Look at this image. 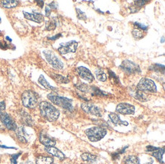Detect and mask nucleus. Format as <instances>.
<instances>
[{"label": "nucleus", "mask_w": 165, "mask_h": 164, "mask_svg": "<svg viewBox=\"0 0 165 164\" xmlns=\"http://www.w3.org/2000/svg\"><path fill=\"white\" fill-rule=\"evenodd\" d=\"M40 111L42 116L50 121H55L60 116V111L48 102L43 101L40 103Z\"/></svg>", "instance_id": "f257e3e1"}, {"label": "nucleus", "mask_w": 165, "mask_h": 164, "mask_svg": "<svg viewBox=\"0 0 165 164\" xmlns=\"http://www.w3.org/2000/svg\"><path fill=\"white\" fill-rule=\"evenodd\" d=\"M48 99L54 104L63 108L68 111H72L73 109V106H72V100L66 98V97H60L54 93L48 94Z\"/></svg>", "instance_id": "f03ea898"}, {"label": "nucleus", "mask_w": 165, "mask_h": 164, "mask_svg": "<svg viewBox=\"0 0 165 164\" xmlns=\"http://www.w3.org/2000/svg\"><path fill=\"white\" fill-rule=\"evenodd\" d=\"M85 134L88 139L91 141L96 142V141H101L103 138L107 135V130L104 128L95 126V127L90 128L85 131Z\"/></svg>", "instance_id": "7ed1b4c3"}, {"label": "nucleus", "mask_w": 165, "mask_h": 164, "mask_svg": "<svg viewBox=\"0 0 165 164\" xmlns=\"http://www.w3.org/2000/svg\"><path fill=\"white\" fill-rule=\"evenodd\" d=\"M22 101L25 107L33 109L37 105L38 98L35 92L32 91H26L22 94Z\"/></svg>", "instance_id": "20e7f679"}, {"label": "nucleus", "mask_w": 165, "mask_h": 164, "mask_svg": "<svg viewBox=\"0 0 165 164\" xmlns=\"http://www.w3.org/2000/svg\"><path fill=\"white\" fill-rule=\"evenodd\" d=\"M139 91L142 92H150L155 93L157 91L155 83L152 80L147 77H142L137 85Z\"/></svg>", "instance_id": "39448f33"}, {"label": "nucleus", "mask_w": 165, "mask_h": 164, "mask_svg": "<svg viewBox=\"0 0 165 164\" xmlns=\"http://www.w3.org/2000/svg\"><path fill=\"white\" fill-rule=\"evenodd\" d=\"M45 58L47 60V62L53 67L55 69H63L64 67V64L62 62V61L53 53L50 50H45L43 51Z\"/></svg>", "instance_id": "423d86ee"}, {"label": "nucleus", "mask_w": 165, "mask_h": 164, "mask_svg": "<svg viewBox=\"0 0 165 164\" xmlns=\"http://www.w3.org/2000/svg\"><path fill=\"white\" fill-rule=\"evenodd\" d=\"M119 68L125 72L126 74H136V73H141V69L139 65L130 60L122 61V64L119 65Z\"/></svg>", "instance_id": "0eeeda50"}, {"label": "nucleus", "mask_w": 165, "mask_h": 164, "mask_svg": "<svg viewBox=\"0 0 165 164\" xmlns=\"http://www.w3.org/2000/svg\"><path fill=\"white\" fill-rule=\"evenodd\" d=\"M78 47V42L72 40L66 43H61L58 48V51L60 54L65 55L69 53H75Z\"/></svg>", "instance_id": "6e6552de"}, {"label": "nucleus", "mask_w": 165, "mask_h": 164, "mask_svg": "<svg viewBox=\"0 0 165 164\" xmlns=\"http://www.w3.org/2000/svg\"><path fill=\"white\" fill-rule=\"evenodd\" d=\"M147 151L149 152L154 157L162 164H164V147L159 148V147H153V146H147Z\"/></svg>", "instance_id": "1a4fd4ad"}, {"label": "nucleus", "mask_w": 165, "mask_h": 164, "mask_svg": "<svg viewBox=\"0 0 165 164\" xmlns=\"http://www.w3.org/2000/svg\"><path fill=\"white\" fill-rule=\"evenodd\" d=\"M0 119L9 130L15 131L17 129V125H16L15 122L9 114L5 113V112H1L0 113Z\"/></svg>", "instance_id": "9d476101"}, {"label": "nucleus", "mask_w": 165, "mask_h": 164, "mask_svg": "<svg viewBox=\"0 0 165 164\" xmlns=\"http://www.w3.org/2000/svg\"><path fill=\"white\" fill-rule=\"evenodd\" d=\"M116 112L122 115H132L135 112V106L126 103H121L116 106Z\"/></svg>", "instance_id": "9b49d317"}, {"label": "nucleus", "mask_w": 165, "mask_h": 164, "mask_svg": "<svg viewBox=\"0 0 165 164\" xmlns=\"http://www.w3.org/2000/svg\"><path fill=\"white\" fill-rule=\"evenodd\" d=\"M81 109L87 113L91 114V115H95V116L101 117V109L95 106V104L91 103H84L81 104Z\"/></svg>", "instance_id": "f8f14e48"}, {"label": "nucleus", "mask_w": 165, "mask_h": 164, "mask_svg": "<svg viewBox=\"0 0 165 164\" xmlns=\"http://www.w3.org/2000/svg\"><path fill=\"white\" fill-rule=\"evenodd\" d=\"M76 71L79 75V77L82 78L83 80H85L88 82H92L95 79V77L92 74V73L91 72L90 70H88L85 67H78V68H76Z\"/></svg>", "instance_id": "ddd939ff"}, {"label": "nucleus", "mask_w": 165, "mask_h": 164, "mask_svg": "<svg viewBox=\"0 0 165 164\" xmlns=\"http://www.w3.org/2000/svg\"><path fill=\"white\" fill-rule=\"evenodd\" d=\"M39 139H40V143H41L42 144H43L45 147H53L56 144L55 139L50 137L49 135L46 133H45L44 132H42L40 134Z\"/></svg>", "instance_id": "4468645a"}, {"label": "nucleus", "mask_w": 165, "mask_h": 164, "mask_svg": "<svg viewBox=\"0 0 165 164\" xmlns=\"http://www.w3.org/2000/svg\"><path fill=\"white\" fill-rule=\"evenodd\" d=\"M24 16L26 19L30 21H34L37 23H41L44 21V17L43 15L40 13H28V12H24Z\"/></svg>", "instance_id": "2eb2a0df"}, {"label": "nucleus", "mask_w": 165, "mask_h": 164, "mask_svg": "<svg viewBox=\"0 0 165 164\" xmlns=\"http://www.w3.org/2000/svg\"><path fill=\"white\" fill-rule=\"evenodd\" d=\"M45 150H46L48 153L51 154L52 156H56V157H58L59 159H61V160H63V159H64L65 158H66L64 153H62V151H60L59 149L56 148V147H45Z\"/></svg>", "instance_id": "dca6fc26"}, {"label": "nucleus", "mask_w": 165, "mask_h": 164, "mask_svg": "<svg viewBox=\"0 0 165 164\" xmlns=\"http://www.w3.org/2000/svg\"><path fill=\"white\" fill-rule=\"evenodd\" d=\"M109 117H110V119L111 120L113 124L116 125H128V123L126 121H124L122 120H121L120 117L119 116V115L116 113H110L109 115Z\"/></svg>", "instance_id": "f3484780"}, {"label": "nucleus", "mask_w": 165, "mask_h": 164, "mask_svg": "<svg viewBox=\"0 0 165 164\" xmlns=\"http://www.w3.org/2000/svg\"><path fill=\"white\" fill-rule=\"evenodd\" d=\"M19 2L17 0H4L1 2V5L5 9H12L19 5Z\"/></svg>", "instance_id": "a211bd4d"}, {"label": "nucleus", "mask_w": 165, "mask_h": 164, "mask_svg": "<svg viewBox=\"0 0 165 164\" xmlns=\"http://www.w3.org/2000/svg\"><path fill=\"white\" fill-rule=\"evenodd\" d=\"M53 159L50 156H38L36 159V164H52Z\"/></svg>", "instance_id": "6ab92c4d"}, {"label": "nucleus", "mask_w": 165, "mask_h": 164, "mask_svg": "<svg viewBox=\"0 0 165 164\" xmlns=\"http://www.w3.org/2000/svg\"><path fill=\"white\" fill-rule=\"evenodd\" d=\"M95 75H96V77L98 78V80H100V81L104 82L106 81L107 79V74L104 72V70L101 68H97L96 71H95Z\"/></svg>", "instance_id": "aec40b11"}, {"label": "nucleus", "mask_w": 165, "mask_h": 164, "mask_svg": "<svg viewBox=\"0 0 165 164\" xmlns=\"http://www.w3.org/2000/svg\"><path fill=\"white\" fill-rule=\"evenodd\" d=\"M51 77L53 80H55L56 82L60 84H67L69 82V80L67 77H64L63 75H60V74H51Z\"/></svg>", "instance_id": "412c9836"}, {"label": "nucleus", "mask_w": 165, "mask_h": 164, "mask_svg": "<svg viewBox=\"0 0 165 164\" xmlns=\"http://www.w3.org/2000/svg\"><path fill=\"white\" fill-rule=\"evenodd\" d=\"M21 117H22V120L25 125H27L31 126L33 125V120L31 117L30 116L29 114L27 113L26 112H22L21 114Z\"/></svg>", "instance_id": "4be33fe9"}, {"label": "nucleus", "mask_w": 165, "mask_h": 164, "mask_svg": "<svg viewBox=\"0 0 165 164\" xmlns=\"http://www.w3.org/2000/svg\"><path fill=\"white\" fill-rule=\"evenodd\" d=\"M38 82L43 87L46 88V89L50 90V91H54V90H56L55 87L51 86V85L47 81H46V80L45 79V77H43V75H40V77H39Z\"/></svg>", "instance_id": "5701e85b"}, {"label": "nucleus", "mask_w": 165, "mask_h": 164, "mask_svg": "<svg viewBox=\"0 0 165 164\" xmlns=\"http://www.w3.org/2000/svg\"><path fill=\"white\" fill-rule=\"evenodd\" d=\"M16 130H17V129H16ZM25 132L24 131V129L22 128H19V130H17V132H16V135H17L18 139L19 140V141H21V142H22V143L28 142V140H27L26 138H25Z\"/></svg>", "instance_id": "b1692460"}, {"label": "nucleus", "mask_w": 165, "mask_h": 164, "mask_svg": "<svg viewBox=\"0 0 165 164\" xmlns=\"http://www.w3.org/2000/svg\"><path fill=\"white\" fill-rule=\"evenodd\" d=\"M125 164H139L140 161L138 156H128L125 159Z\"/></svg>", "instance_id": "393cba45"}, {"label": "nucleus", "mask_w": 165, "mask_h": 164, "mask_svg": "<svg viewBox=\"0 0 165 164\" xmlns=\"http://www.w3.org/2000/svg\"><path fill=\"white\" fill-rule=\"evenodd\" d=\"M57 24H58V21H57L56 18H53V20H51V21H48V22L46 23V30H55L56 27H57Z\"/></svg>", "instance_id": "a878e982"}, {"label": "nucleus", "mask_w": 165, "mask_h": 164, "mask_svg": "<svg viewBox=\"0 0 165 164\" xmlns=\"http://www.w3.org/2000/svg\"><path fill=\"white\" fill-rule=\"evenodd\" d=\"M81 158L83 160L88 161V162H93V161L96 160L97 156L95 155H92L89 153H84L81 155Z\"/></svg>", "instance_id": "bb28decb"}, {"label": "nucleus", "mask_w": 165, "mask_h": 164, "mask_svg": "<svg viewBox=\"0 0 165 164\" xmlns=\"http://www.w3.org/2000/svg\"><path fill=\"white\" fill-rule=\"evenodd\" d=\"M75 87L78 88L79 91H82V92L84 93H90V89H91V87L88 86V84H78L75 85Z\"/></svg>", "instance_id": "cd10ccee"}, {"label": "nucleus", "mask_w": 165, "mask_h": 164, "mask_svg": "<svg viewBox=\"0 0 165 164\" xmlns=\"http://www.w3.org/2000/svg\"><path fill=\"white\" fill-rule=\"evenodd\" d=\"M132 36H134L135 39H140L144 36L143 31L137 28H135L132 32Z\"/></svg>", "instance_id": "c85d7f7f"}, {"label": "nucleus", "mask_w": 165, "mask_h": 164, "mask_svg": "<svg viewBox=\"0 0 165 164\" xmlns=\"http://www.w3.org/2000/svg\"><path fill=\"white\" fill-rule=\"evenodd\" d=\"M136 100H140V101H142V102H145L148 100V99H147V97L145 96V94H144L143 92H142V91H139V90H138L136 93Z\"/></svg>", "instance_id": "c756f323"}, {"label": "nucleus", "mask_w": 165, "mask_h": 164, "mask_svg": "<svg viewBox=\"0 0 165 164\" xmlns=\"http://www.w3.org/2000/svg\"><path fill=\"white\" fill-rule=\"evenodd\" d=\"M93 121H94V123H95V124H96L98 126H99V127L104 128H110V126H109V125L107 124V122H106V121H104V120L95 119V120H93Z\"/></svg>", "instance_id": "7c9ffc66"}, {"label": "nucleus", "mask_w": 165, "mask_h": 164, "mask_svg": "<svg viewBox=\"0 0 165 164\" xmlns=\"http://www.w3.org/2000/svg\"><path fill=\"white\" fill-rule=\"evenodd\" d=\"M75 11H76L77 18H78V19L84 20V21H85V20H87V16H86L85 13H84V12H82L81 9L76 8V9H75Z\"/></svg>", "instance_id": "2f4dec72"}, {"label": "nucleus", "mask_w": 165, "mask_h": 164, "mask_svg": "<svg viewBox=\"0 0 165 164\" xmlns=\"http://www.w3.org/2000/svg\"><path fill=\"white\" fill-rule=\"evenodd\" d=\"M149 68L151 70H153V71H159V72H161V70L162 71H164V66L161 65H158V64H155V65H151Z\"/></svg>", "instance_id": "473e14b6"}, {"label": "nucleus", "mask_w": 165, "mask_h": 164, "mask_svg": "<svg viewBox=\"0 0 165 164\" xmlns=\"http://www.w3.org/2000/svg\"><path fill=\"white\" fill-rule=\"evenodd\" d=\"M133 24H134V27H136V28L139 29V30H142V31H147L148 29V26H145L144 25V24H140V23L139 22H135Z\"/></svg>", "instance_id": "72a5a7b5"}, {"label": "nucleus", "mask_w": 165, "mask_h": 164, "mask_svg": "<svg viewBox=\"0 0 165 164\" xmlns=\"http://www.w3.org/2000/svg\"><path fill=\"white\" fill-rule=\"evenodd\" d=\"M148 2V1H147V0H145V1H143V0H139V1H135L134 3H133V5L140 9L142 6H144Z\"/></svg>", "instance_id": "f704fd0d"}, {"label": "nucleus", "mask_w": 165, "mask_h": 164, "mask_svg": "<svg viewBox=\"0 0 165 164\" xmlns=\"http://www.w3.org/2000/svg\"><path fill=\"white\" fill-rule=\"evenodd\" d=\"M48 7L50 9H53V10H57V7H58V4L56 2H52L48 5Z\"/></svg>", "instance_id": "c9c22d12"}, {"label": "nucleus", "mask_w": 165, "mask_h": 164, "mask_svg": "<svg viewBox=\"0 0 165 164\" xmlns=\"http://www.w3.org/2000/svg\"><path fill=\"white\" fill-rule=\"evenodd\" d=\"M20 154L21 153H19V154H14L12 156V158H11L12 164H17V162H16V161H17V158L20 156Z\"/></svg>", "instance_id": "e433bc0d"}, {"label": "nucleus", "mask_w": 165, "mask_h": 164, "mask_svg": "<svg viewBox=\"0 0 165 164\" xmlns=\"http://www.w3.org/2000/svg\"><path fill=\"white\" fill-rule=\"evenodd\" d=\"M129 9H130V11H131L132 13H136V12H137L139 10V8H137L136 6H135L134 5H133L132 6H130Z\"/></svg>", "instance_id": "4c0bfd02"}, {"label": "nucleus", "mask_w": 165, "mask_h": 164, "mask_svg": "<svg viewBox=\"0 0 165 164\" xmlns=\"http://www.w3.org/2000/svg\"><path fill=\"white\" fill-rule=\"evenodd\" d=\"M62 36H63V35H62L61 33H59V34L55 35V36H50V37H48V39H51V40H56V39H59L60 37H61Z\"/></svg>", "instance_id": "58836bf2"}, {"label": "nucleus", "mask_w": 165, "mask_h": 164, "mask_svg": "<svg viewBox=\"0 0 165 164\" xmlns=\"http://www.w3.org/2000/svg\"><path fill=\"white\" fill-rule=\"evenodd\" d=\"M45 15H46V17H50V13H51V9H50L48 6H46V8H45Z\"/></svg>", "instance_id": "ea45409f"}, {"label": "nucleus", "mask_w": 165, "mask_h": 164, "mask_svg": "<svg viewBox=\"0 0 165 164\" xmlns=\"http://www.w3.org/2000/svg\"><path fill=\"white\" fill-rule=\"evenodd\" d=\"M5 109V102H0V113Z\"/></svg>", "instance_id": "a19ab883"}, {"label": "nucleus", "mask_w": 165, "mask_h": 164, "mask_svg": "<svg viewBox=\"0 0 165 164\" xmlns=\"http://www.w3.org/2000/svg\"><path fill=\"white\" fill-rule=\"evenodd\" d=\"M36 2H37V5L40 6V8H43L44 5V2L43 1H36Z\"/></svg>", "instance_id": "79ce46f5"}, {"label": "nucleus", "mask_w": 165, "mask_h": 164, "mask_svg": "<svg viewBox=\"0 0 165 164\" xmlns=\"http://www.w3.org/2000/svg\"><path fill=\"white\" fill-rule=\"evenodd\" d=\"M96 11H97V12H100V13H101V14H104V12H102V11H101V10H100V9H96Z\"/></svg>", "instance_id": "37998d69"}, {"label": "nucleus", "mask_w": 165, "mask_h": 164, "mask_svg": "<svg viewBox=\"0 0 165 164\" xmlns=\"http://www.w3.org/2000/svg\"><path fill=\"white\" fill-rule=\"evenodd\" d=\"M6 39H8V40H9V41H10V42H11V41H12V39H10V38H9V36H6Z\"/></svg>", "instance_id": "c03bdc74"}, {"label": "nucleus", "mask_w": 165, "mask_h": 164, "mask_svg": "<svg viewBox=\"0 0 165 164\" xmlns=\"http://www.w3.org/2000/svg\"><path fill=\"white\" fill-rule=\"evenodd\" d=\"M0 22H1V18H0Z\"/></svg>", "instance_id": "a18cd8bd"}]
</instances>
